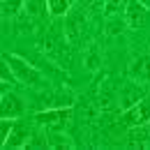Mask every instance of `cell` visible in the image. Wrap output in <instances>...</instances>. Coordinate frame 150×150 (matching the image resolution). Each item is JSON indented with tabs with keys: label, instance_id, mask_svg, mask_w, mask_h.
<instances>
[{
	"label": "cell",
	"instance_id": "1",
	"mask_svg": "<svg viewBox=\"0 0 150 150\" xmlns=\"http://www.w3.org/2000/svg\"><path fill=\"white\" fill-rule=\"evenodd\" d=\"M39 125L44 127L46 132H56V134H62L67 129L69 120H72V106H51L49 111H42L35 115Z\"/></svg>",
	"mask_w": 150,
	"mask_h": 150
},
{
	"label": "cell",
	"instance_id": "2",
	"mask_svg": "<svg viewBox=\"0 0 150 150\" xmlns=\"http://www.w3.org/2000/svg\"><path fill=\"white\" fill-rule=\"evenodd\" d=\"M5 58H7V62H9V67H12L16 81L25 83V86H39V83H42L39 69H35L28 60H23V58H19V56H12V53H5Z\"/></svg>",
	"mask_w": 150,
	"mask_h": 150
},
{
	"label": "cell",
	"instance_id": "3",
	"mask_svg": "<svg viewBox=\"0 0 150 150\" xmlns=\"http://www.w3.org/2000/svg\"><path fill=\"white\" fill-rule=\"evenodd\" d=\"M122 120L127 127H143L150 122V99H141L136 104H132L125 109Z\"/></svg>",
	"mask_w": 150,
	"mask_h": 150
},
{
	"label": "cell",
	"instance_id": "4",
	"mask_svg": "<svg viewBox=\"0 0 150 150\" xmlns=\"http://www.w3.org/2000/svg\"><path fill=\"white\" fill-rule=\"evenodd\" d=\"M23 113H25V102H23L16 93L7 90V93L0 97V118H5V120H16Z\"/></svg>",
	"mask_w": 150,
	"mask_h": 150
},
{
	"label": "cell",
	"instance_id": "5",
	"mask_svg": "<svg viewBox=\"0 0 150 150\" xmlns=\"http://www.w3.org/2000/svg\"><path fill=\"white\" fill-rule=\"evenodd\" d=\"M125 19L129 28H141L146 25V21L150 19V9L141 2V0H129L125 7Z\"/></svg>",
	"mask_w": 150,
	"mask_h": 150
},
{
	"label": "cell",
	"instance_id": "6",
	"mask_svg": "<svg viewBox=\"0 0 150 150\" xmlns=\"http://www.w3.org/2000/svg\"><path fill=\"white\" fill-rule=\"evenodd\" d=\"M129 74H132V79H136L141 83H148L150 81V53H143V56L132 60L129 62Z\"/></svg>",
	"mask_w": 150,
	"mask_h": 150
},
{
	"label": "cell",
	"instance_id": "7",
	"mask_svg": "<svg viewBox=\"0 0 150 150\" xmlns=\"http://www.w3.org/2000/svg\"><path fill=\"white\" fill-rule=\"evenodd\" d=\"M30 134H33V132L28 129L25 125L14 122V125H12V129H9L7 141H5V148H25V143H28Z\"/></svg>",
	"mask_w": 150,
	"mask_h": 150
},
{
	"label": "cell",
	"instance_id": "8",
	"mask_svg": "<svg viewBox=\"0 0 150 150\" xmlns=\"http://www.w3.org/2000/svg\"><path fill=\"white\" fill-rule=\"evenodd\" d=\"M25 0H0V19H9V16H16L21 12Z\"/></svg>",
	"mask_w": 150,
	"mask_h": 150
},
{
	"label": "cell",
	"instance_id": "9",
	"mask_svg": "<svg viewBox=\"0 0 150 150\" xmlns=\"http://www.w3.org/2000/svg\"><path fill=\"white\" fill-rule=\"evenodd\" d=\"M72 7V0H46V9L53 16H65Z\"/></svg>",
	"mask_w": 150,
	"mask_h": 150
},
{
	"label": "cell",
	"instance_id": "10",
	"mask_svg": "<svg viewBox=\"0 0 150 150\" xmlns=\"http://www.w3.org/2000/svg\"><path fill=\"white\" fill-rule=\"evenodd\" d=\"M0 79L7 81V83L16 81V79H14V72H12V67H9V62H7V58H5V53L0 56Z\"/></svg>",
	"mask_w": 150,
	"mask_h": 150
},
{
	"label": "cell",
	"instance_id": "11",
	"mask_svg": "<svg viewBox=\"0 0 150 150\" xmlns=\"http://www.w3.org/2000/svg\"><path fill=\"white\" fill-rule=\"evenodd\" d=\"M23 7L28 9V14H33V16H37L44 12V7H46V0H25L23 2Z\"/></svg>",
	"mask_w": 150,
	"mask_h": 150
},
{
	"label": "cell",
	"instance_id": "12",
	"mask_svg": "<svg viewBox=\"0 0 150 150\" xmlns=\"http://www.w3.org/2000/svg\"><path fill=\"white\" fill-rule=\"evenodd\" d=\"M12 120H5V118H0V148L5 146V141H7V136H9V129H12Z\"/></svg>",
	"mask_w": 150,
	"mask_h": 150
},
{
	"label": "cell",
	"instance_id": "13",
	"mask_svg": "<svg viewBox=\"0 0 150 150\" xmlns=\"http://www.w3.org/2000/svg\"><path fill=\"white\" fill-rule=\"evenodd\" d=\"M127 2L129 0H106V14H111V12L115 14L120 7H127Z\"/></svg>",
	"mask_w": 150,
	"mask_h": 150
},
{
	"label": "cell",
	"instance_id": "14",
	"mask_svg": "<svg viewBox=\"0 0 150 150\" xmlns=\"http://www.w3.org/2000/svg\"><path fill=\"white\" fill-rule=\"evenodd\" d=\"M7 90H9V83H7V81H2V79H0V97H2V95L7 93Z\"/></svg>",
	"mask_w": 150,
	"mask_h": 150
},
{
	"label": "cell",
	"instance_id": "15",
	"mask_svg": "<svg viewBox=\"0 0 150 150\" xmlns=\"http://www.w3.org/2000/svg\"><path fill=\"white\" fill-rule=\"evenodd\" d=\"M141 2H143V5H146V7H150V0H141Z\"/></svg>",
	"mask_w": 150,
	"mask_h": 150
}]
</instances>
